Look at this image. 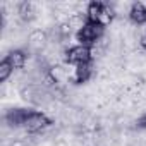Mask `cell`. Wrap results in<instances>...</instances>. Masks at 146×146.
I'll use <instances>...</instances> for the list:
<instances>
[{"mask_svg": "<svg viewBox=\"0 0 146 146\" xmlns=\"http://www.w3.org/2000/svg\"><path fill=\"white\" fill-rule=\"evenodd\" d=\"M137 127H141V129H146V113L137 120Z\"/></svg>", "mask_w": 146, "mask_h": 146, "instance_id": "cell-11", "label": "cell"}, {"mask_svg": "<svg viewBox=\"0 0 146 146\" xmlns=\"http://www.w3.org/2000/svg\"><path fill=\"white\" fill-rule=\"evenodd\" d=\"M5 60L12 65L14 70H19L26 65V60H28V55L24 50H11L7 55H5Z\"/></svg>", "mask_w": 146, "mask_h": 146, "instance_id": "cell-6", "label": "cell"}, {"mask_svg": "<svg viewBox=\"0 0 146 146\" xmlns=\"http://www.w3.org/2000/svg\"><path fill=\"white\" fill-rule=\"evenodd\" d=\"M35 7H33V4H29V2H23V4H19V16H21V19L23 21H31L33 17H35Z\"/></svg>", "mask_w": 146, "mask_h": 146, "instance_id": "cell-9", "label": "cell"}, {"mask_svg": "<svg viewBox=\"0 0 146 146\" xmlns=\"http://www.w3.org/2000/svg\"><path fill=\"white\" fill-rule=\"evenodd\" d=\"M103 33H105V26H102L98 23H88L86 21V24L78 29L76 40L79 41V45H84V46L93 48L103 38Z\"/></svg>", "mask_w": 146, "mask_h": 146, "instance_id": "cell-1", "label": "cell"}, {"mask_svg": "<svg viewBox=\"0 0 146 146\" xmlns=\"http://www.w3.org/2000/svg\"><path fill=\"white\" fill-rule=\"evenodd\" d=\"M64 60L67 64H74V65L93 62V50L90 46H84V45H74V46L65 50Z\"/></svg>", "mask_w": 146, "mask_h": 146, "instance_id": "cell-2", "label": "cell"}, {"mask_svg": "<svg viewBox=\"0 0 146 146\" xmlns=\"http://www.w3.org/2000/svg\"><path fill=\"white\" fill-rule=\"evenodd\" d=\"M129 19L136 26L146 24V5L141 4V2H134L131 5V9H129Z\"/></svg>", "mask_w": 146, "mask_h": 146, "instance_id": "cell-5", "label": "cell"}, {"mask_svg": "<svg viewBox=\"0 0 146 146\" xmlns=\"http://www.w3.org/2000/svg\"><path fill=\"white\" fill-rule=\"evenodd\" d=\"M50 125H52V120L48 119V115L43 113V112H36V110H29V115L24 122V129L31 134L41 132Z\"/></svg>", "mask_w": 146, "mask_h": 146, "instance_id": "cell-3", "label": "cell"}, {"mask_svg": "<svg viewBox=\"0 0 146 146\" xmlns=\"http://www.w3.org/2000/svg\"><path fill=\"white\" fill-rule=\"evenodd\" d=\"M141 45H143V48L146 50V36H143V38H141Z\"/></svg>", "mask_w": 146, "mask_h": 146, "instance_id": "cell-12", "label": "cell"}, {"mask_svg": "<svg viewBox=\"0 0 146 146\" xmlns=\"http://www.w3.org/2000/svg\"><path fill=\"white\" fill-rule=\"evenodd\" d=\"M14 72V69H12V65L4 58L2 62H0V83H5L9 78H11V74Z\"/></svg>", "mask_w": 146, "mask_h": 146, "instance_id": "cell-10", "label": "cell"}, {"mask_svg": "<svg viewBox=\"0 0 146 146\" xmlns=\"http://www.w3.org/2000/svg\"><path fill=\"white\" fill-rule=\"evenodd\" d=\"M93 76V64L88 62V64H81V65H76V83L78 84H83L86 81H90V78Z\"/></svg>", "mask_w": 146, "mask_h": 146, "instance_id": "cell-8", "label": "cell"}, {"mask_svg": "<svg viewBox=\"0 0 146 146\" xmlns=\"http://www.w3.org/2000/svg\"><path fill=\"white\" fill-rule=\"evenodd\" d=\"M28 115H29V110H26V108H11L7 113H5V124L9 125V127H24V122H26V119H28Z\"/></svg>", "mask_w": 146, "mask_h": 146, "instance_id": "cell-4", "label": "cell"}, {"mask_svg": "<svg viewBox=\"0 0 146 146\" xmlns=\"http://www.w3.org/2000/svg\"><path fill=\"white\" fill-rule=\"evenodd\" d=\"M48 33L46 31H41V29H36L29 35L28 38V45L33 48V50H41L46 43H48Z\"/></svg>", "mask_w": 146, "mask_h": 146, "instance_id": "cell-7", "label": "cell"}]
</instances>
